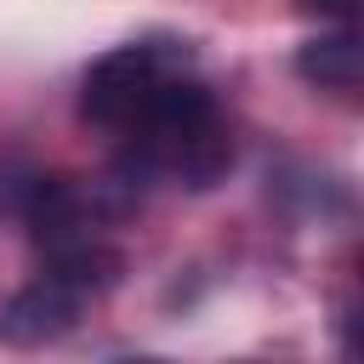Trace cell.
<instances>
[{
  "mask_svg": "<svg viewBox=\"0 0 364 364\" xmlns=\"http://www.w3.org/2000/svg\"><path fill=\"white\" fill-rule=\"evenodd\" d=\"M296 74L307 85H324V91H353L358 85V40L341 28V34H318L296 51Z\"/></svg>",
  "mask_w": 364,
  "mask_h": 364,
  "instance_id": "277c9868",
  "label": "cell"
},
{
  "mask_svg": "<svg viewBox=\"0 0 364 364\" xmlns=\"http://www.w3.org/2000/svg\"><path fill=\"white\" fill-rule=\"evenodd\" d=\"M307 11H324V17H353V6L358 0H301Z\"/></svg>",
  "mask_w": 364,
  "mask_h": 364,
  "instance_id": "5b68a950",
  "label": "cell"
},
{
  "mask_svg": "<svg viewBox=\"0 0 364 364\" xmlns=\"http://www.w3.org/2000/svg\"><path fill=\"white\" fill-rule=\"evenodd\" d=\"M80 290L57 273H40L34 284H23L6 307H0V341L11 347H40V341H57L63 330H74L80 318Z\"/></svg>",
  "mask_w": 364,
  "mask_h": 364,
  "instance_id": "7a4b0ae2",
  "label": "cell"
},
{
  "mask_svg": "<svg viewBox=\"0 0 364 364\" xmlns=\"http://www.w3.org/2000/svg\"><path fill=\"white\" fill-rule=\"evenodd\" d=\"M6 210L51 250L85 233V193L68 176H17V188L6 193Z\"/></svg>",
  "mask_w": 364,
  "mask_h": 364,
  "instance_id": "3957f363",
  "label": "cell"
},
{
  "mask_svg": "<svg viewBox=\"0 0 364 364\" xmlns=\"http://www.w3.org/2000/svg\"><path fill=\"white\" fill-rule=\"evenodd\" d=\"M182 63H188V46L176 51V46H159V40H131L119 51L97 57L91 74H85V91H80L85 119H97L108 131H125L142 114V102L154 97V85Z\"/></svg>",
  "mask_w": 364,
  "mask_h": 364,
  "instance_id": "6da1fadb",
  "label": "cell"
}]
</instances>
